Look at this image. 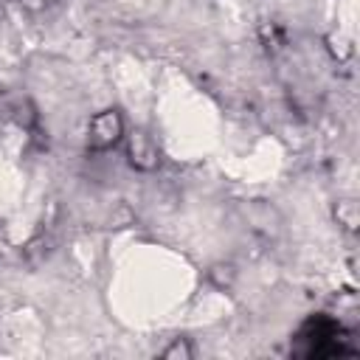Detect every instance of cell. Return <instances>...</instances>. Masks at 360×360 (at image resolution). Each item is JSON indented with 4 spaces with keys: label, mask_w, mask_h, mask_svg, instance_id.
<instances>
[{
    "label": "cell",
    "mask_w": 360,
    "mask_h": 360,
    "mask_svg": "<svg viewBox=\"0 0 360 360\" xmlns=\"http://www.w3.org/2000/svg\"><path fill=\"white\" fill-rule=\"evenodd\" d=\"M298 340L304 343L301 349H295L298 354L304 357H323V354H343V352H352L349 346H340V323L332 321L329 315H312L301 332H298Z\"/></svg>",
    "instance_id": "obj_1"
},
{
    "label": "cell",
    "mask_w": 360,
    "mask_h": 360,
    "mask_svg": "<svg viewBox=\"0 0 360 360\" xmlns=\"http://www.w3.org/2000/svg\"><path fill=\"white\" fill-rule=\"evenodd\" d=\"M124 138V118L118 110H101L90 118L87 124V143L96 152H107L112 149L118 141Z\"/></svg>",
    "instance_id": "obj_2"
},
{
    "label": "cell",
    "mask_w": 360,
    "mask_h": 360,
    "mask_svg": "<svg viewBox=\"0 0 360 360\" xmlns=\"http://www.w3.org/2000/svg\"><path fill=\"white\" fill-rule=\"evenodd\" d=\"M127 158H129V166L138 169V172H152L160 163L158 143L152 141V135H146L141 129L129 135V141H127Z\"/></svg>",
    "instance_id": "obj_3"
},
{
    "label": "cell",
    "mask_w": 360,
    "mask_h": 360,
    "mask_svg": "<svg viewBox=\"0 0 360 360\" xmlns=\"http://www.w3.org/2000/svg\"><path fill=\"white\" fill-rule=\"evenodd\" d=\"M335 217L346 231H354L357 228V205H354V200H340L338 208H335Z\"/></svg>",
    "instance_id": "obj_4"
},
{
    "label": "cell",
    "mask_w": 360,
    "mask_h": 360,
    "mask_svg": "<svg viewBox=\"0 0 360 360\" xmlns=\"http://www.w3.org/2000/svg\"><path fill=\"white\" fill-rule=\"evenodd\" d=\"M194 354V349H191V343L186 340V338H174L163 352H160V357H166V360H188Z\"/></svg>",
    "instance_id": "obj_5"
},
{
    "label": "cell",
    "mask_w": 360,
    "mask_h": 360,
    "mask_svg": "<svg viewBox=\"0 0 360 360\" xmlns=\"http://www.w3.org/2000/svg\"><path fill=\"white\" fill-rule=\"evenodd\" d=\"M0 250H3V225H0Z\"/></svg>",
    "instance_id": "obj_6"
}]
</instances>
